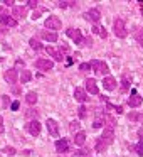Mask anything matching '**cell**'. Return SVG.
Masks as SVG:
<instances>
[{
	"instance_id": "6da1fadb",
	"label": "cell",
	"mask_w": 143,
	"mask_h": 157,
	"mask_svg": "<svg viewBox=\"0 0 143 157\" xmlns=\"http://www.w3.org/2000/svg\"><path fill=\"white\" fill-rule=\"evenodd\" d=\"M113 29H115V34L118 36V37H126V25H125V21H123L121 17L115 19Z\"/></svg>"
},
{
	"instance_id": "7a4b0ae2",
	"label": "cell",
	"mask_w": 143,
	"mask_h": 157,
	"mask_svg": "<svg viewBox=\"0 0 143 157\" xmlns=\"http://www.w3.org/2000/svg\"><path fill=\"white\" fill-rule=\"evenodd\" d=\"M91 68L94 69L96 75H108V66H106V63L99 61V59H93L91 61Z\"/></svg>"
},
{
	"instance_id": "3957f363",
	"label": "cell",
	"mask_w": 143,
	"mask_h": 157,
	"mask_svg": "<svg viewBox=\"0 0 143 157\" xmlns=\"http://www.w3.org/2000/svg\"><path fill=\"white\" fill-rule=\"evenodd\" d=\"M61 25H62L61 19L56 17V15H51V17L46 19V27H47L49 31H59V29H61Z\"/></svg>"
},
{
	"instance_id": "277c9868",
	"label": "cell",
	"mask_w": 143,
	"mask_h": 157,
	"mask_svg": "<svg viewBox=\"0 0 143 157\" xmlns=\"http://www.w3.org/2000/svg\"><path fill=\"white\" fill-rule=\"evenodd\" d=\"M66 34H68L69 37H71L72 41L76 42V44H81V42H84V37H82V34H81V31H79V29L69 27L68 31H66Z\"/></svg>"
},
{
	"instance_id": "5b68a950",
	"label": "cell",
	"mask_w": 143,
	"mask_h": 157,
	"mask_svg": "<svg viewBox=\"0 0 143 157\" xmlns=\"http://www.w3.org/2000/svg\"><path fill=\"white\" fill-rule=\"evenodd\" d=\"M35 68L41 69V71H49V69L54 68V63L49 61V59L41 58V59H37V61H35Z\"/></svg>"
},
{
	"instance_id": "8992f818",
	"label": "cell",
	"mask_w": 143,
	"mask_h": 157,
	"mask_svg": "<svg viewBox=\"0 0 143 157\" xmlns=\"http://www.w3.org/2000/svg\"><path fill=\"white\" fill-rule=\"evenodd\" d=\"M25 128H27V132L31 133V135H39L41 133V123L37 122V120H31V122L25 125Z\"/></svg>"
},
{
	"instance_id": "52a82bcc",
	"label": "cell",
	"mask_w": 143,
	"mask_h": 157,
	"mask_svg": "<svg viewBox=\"0 0 143 157\" xmlns=\"http://www.w3.org/2000/svg\"><path fill=\"white\" fill-rule=\"evenodd\" d=\"M84 17L88 19V21L94 22V24H98L99 19H101V12H99V9H89V10L84 14Z\"/></svg>"
},
{
	"instance_id": "ba28073f",
	"label": "cell",
	"mask_w": 143,
	"mask_h": 157,
	"mask_svg": "<svg viewBox=\"0 0 143 157\" xmlns=\"http://www.w3.org/2000/svg\"><path fill=\"white\" fill-rule=\"evenodd\" d=\"M46 125H47V130H49V133H51L52 137H57L59 135V127H57V122H56V120L47 118Z\"/></svg>"
},
{
	"instance_id": "9c48e42d",
	"label": "cell",
	"mask_w": 143,
	"mask_h": 157,
	"mask_svg": "<svg viewBox=\"0 0 143 157\" xmlns=\"http://www.w3.org/2000/svg\"><path fill=\"white\" fill-rule=\"evenodd\" d=\"M141 101H143V100H141V96H140V95H136V91L133 90V91H131V96L128 98V105L131 106V108H136V106H140V105H141Z\"/></svg>"
},
{
	"instance_id": "30bf717a",
	"label": "cell",
	"mask_w": 143,
	"mask_h": 157,
	"mask_svg": "<svg viewBox=\"0 0 143 157\" xmlns=\"http://www.w3.org/2000/svg\"><path fill=\"white\" fill-rule=\"evenodd\" d=\"M86 90H88L91 95H98V93H99L98 85H96V79L94 78H88V79H86Z\"/></svg>"
},
{
	"instance_id": "8fae6325",
	"label": "cell",
	"mask_w": 143,
	"mask_h": 157,
	"mask_svg": "<svg viewBox=\"0 0 143 157\" xmlns=\"http://www.w3.org/2000/svg\"><path fill=\"white\" fill-rule=\"evenodd\" d=\"M0 24L5 25V27H15L17 25V21L14 17H9V15H0Z\"/></svg>"
},
{
	"instance_id": "7c38bea8",
	"label": "cell",
	"mask_w": 143,
	"mask_h": 157,
	"mask_svg": "<svg viewBox=\"0 0 143 157\" xmlns=\"http://www.w3.org/2000/svg\"><path fill=\"white\" fill-rule=\"evenodd\" d=\"M101 139L105 140L108 145H109V144H113V140H115V132H113V128H105V130H103Z\"/></svg>"
},
{
	"instance_id": "4fadbf2b",
	"label": "cell",
	"mask_w": 143,
	"mask_h": 157,
	"mask_svg": "<svg viewBox=\"0 0 143 157\" xmlns=\"http://www.w3.org/2000/svg\"><path fill=\"white\" fill-rule=\"evenodd\" d=\"M103 86H105L108 91H113V90L116 88V79L113 78V76H106V78L103 79Z\"/></svg>"
},
{
	"instance_id": "5bb4252c",
	"label": "cell",
	"mask_w": 143,
	"mask_h": 157,
	"mask_svg": "<svg viewBox=\"0 0 143 157\" xmlns=\"http://www.w3.org/2000/svg\"><path fill=\"white\" fill-rule=\"evenodd\" d=\"M5 81H7L9 85H15V83H17V69H9V71L5 73Z\"/></svg>"
},
{
	"instance_id": "9a60e30c",
	"label": "cell",
	"mask_w": 143,
	"mask_h": 157,
	"mask_svg": "<svg viewBox=\"0 0 143 157\" xmlns=\"http://www.w3.org/2000/svg\"><path fill=\"white\" fill-rule=\"evenodd\" d=\"M74 98L78 100L79 103H84L86 100H88V95H86V91L82 88H76L74 90Z\"/></svg>"
},
{
	"instance_id": "2e32d148",
	"label": "cell",
	"mask_w": 143,
	"mask_h": 157,
	"mask_svg": "<svg viewBox=\"0 0 143 157\" xmlns=\"http://www.w3.org/2000/svg\"><path fill=\"white\" fill-rule=\"evenodd\" d=\"M68 149H69V145H68V142H66L64 139H59L57 142H56V150H57L59 154L68 152Z\"/></svg>"
},
{
	"instance_id": "e0dca14e",
	"label": "cell",
	"mask_w": 143,
	"mask_h": 157,
	"mask_svg": "<svg viewBox=\"0 0 143 157\" xmlns=\"http://www.w3.org/2000/svg\"><path fill=\"white\" fill-rule=\"evenodd\" d=\"M46 51H47V54H49V56H52V58H54L56 61H59V63H61L62 59H64V56H62L59 51H56L54 48H51V46H49V48H46Z\"/></svg>"
},
{
	"instance_id": "ac0fdd59",
	"label": "cell",
	"mask_w": 143,
	"mask_h": 157,
	"mask_svg": "<svg viewBox=\"0 0 143 157\" xmlns=\"http://www.w3.org/2000/svg\"><path fill=\"white\" fill-rule=\"evenodd\" d=\"M41 37H44L46 41H51V42H56L57 41V34L56 32H52V31H41Z\"/></svg>"
},
{
	"instance_id": "d6986e66",
	"label": "cell",
	"mask_w": 143,
	"mask_h": 157,
	"mask_svg": "<svg viewBox=\"0 0 143 157\" xmlns=\"http://www.w3.org/2000/svg\"><path fill=\"white\" fill-rule=\"evenodd\" d=\"M25 12H27L25 7H14V10H12V17L14 19H24Z\"/></svg>"
},
{
	"instance_id": "ffe728a7",
	"label": "cell",
	"mask_w": 143,
	"mask_h": 157,
	"mask_svg": "<svg viewBox=\"0 0 143 157\" xmlns=\"http://www.w3.org/2000/svg\"><path fill=\"white\" fill-rule=\"evenodd\" d=\"M103 125H105V112H103V115L98 113V117H96L94 122H93V127H94V128H101Z\"/></svg>"
},
{
	"instance_id": "44dd1931",
	"label": "cell",
	"mask_w": 143,
	"mask_h": 157,
	"mask_svg": "<svg viewBox=\"0 0 143 157\" xmlns=\"http://www.w3.org/2000/svg\"><path fill=\"white\" fill-rule=\"evenodd\" d=\"M84 142H86V133L84 132H78L74 135V144L76 145H84Z\"/></svg>"
},
{
	"instance_id": "7402d4cb",
	"label": "cell",
	"mask_w": 143,
	"mask_h": 157,
	"mask_svg": "<svg viewBox=\"0 0 143 157\" xmlns=\"http://www.w3.org/2000/svg\"><path fill=\"white\" fill-rule=\"evenodd\" d=\"M93 32H94V34H98V36H101L103 39H105L106 36H108L106 29H105V27H101V25H98V24H94V27H93Z\"/></svg>"
},
{
	"instance_id": "603a6c76",
	"label": "cell",
	"mask_w": 143,
	"mask_h": 157,
	"mask_svg": "<svg viewBox=\"0 0 143 157\" xmlns=\"http://www.w3.org/2000/svg\"><path fill=\"white\" fill-rule=\"evenodd\" d=\"M25 101H27L29 105H34V103L37 101V93H35V91H29L27 95H25Z\"/></svg>"
},
{
	"instance_id": "cb8c5ba5",
	"label": "cell",
	"mask_w": 143,
	"mask_h": 157,
	"mask_svg": "<svg viewBox=\"0 0 143 157\" xmlns=\"http://www.w3.org/2000/svg\"><path fill=\"white\" fill-rule=\"evenodd\" d=\"M135 39L138 41V44L143 48V29H141V27H136V31H135Z\"/></svg>"
},
{
	"instance_id": "d4e9b609",
	"label": "cell",
	"mask_w": 143,
	"mask_h": 157,
	"mask_svg": "<svg viewBox=\"0 0 143 157\" xmlns=\"http://www.w3.org/2000/svg\"><path fill=\"white\" fill-rule=\"evenodd\" d=\"M106 147H108V144H106L105 140H103L101 137H99V139H98V142H96V150H98V152H105V150H106Z\"/></svg>"
},
{
	"instance_id": "484cf974",
	"label": "cell",
	"mask_w": 143,
	"mask_h": 157,
	"mask_svg": "<svg viewBox=\"0 0 143 157\" xmlns=\"http://www.w3.org/2000/svg\"><path fill=\"white\" fill-rule=\"evenodd\" d=\"M31 79H32V73L27 71V69H24L22 75H20V81L22 83H27V81H31Z\"/></svg>"
},
{
	"instance_id": "4316f807",
	"label": "cell",
	"mask_w": 143,
	"mask_h": 157,
	"mask_svg": "<svg viewBox=\"0 0 143 157\" xmlns=\"http://www.w3.org/2000/svg\"><path fill=\"white\" fill-rule=\"evenodd\" d=\"M130 88V76L123 75V81H121V91H128Z\"/></svg>"
},
{
	"instance_id": "83f0119b",
	"label": "cell",
	"mask_w": 143,
	"mask_h": 157,
	"mask_svg": "<svg viewBox=\"0 0 143 157\" xmlns=\"http://www.w3.org/2000/svg\"><path fill=\"white\" fill-rule=\"evenodd\" d=\"M29 44H31V48H32V49H35V51H41V49H42L41 42H39L35 37H32L31 41H29Z\"/></svg>"
},
{
	"instance_id": "f1b7e54d",
	"label": "cell",
	"mask_w": 143,
	"mask_h": 157,
	"mask_svg": "<svg viewBox=\"0 0 143 157\" xmlns=\"http://www.w3.org/2000/svg\"><path fill=\"white\" fill-rule=\"evenodd\" d=\"M78 115H79V118H86V117H88V108H86L84 105H81L78 110Z\"/></svg>"
},
{
	"instance_id": "f546056e",
	"label": "cell",
	"mask_w": 143,
	"mask_h": 157,
	"mask_svg": "<svg viewBox=\"0 0 143 157\" xmlns=\"http://www.w3.org/2000/svg\"><path fill=\"white\" fill-rule=\"evenodd\" d=\"M37 115H39V112L37 110H27V112H25V117H29V118H35L37 120Z\"/></svg>"
},
{
	"instance_id": "4dcf8cb0",
	"label": "cell",
	"mask_w": 143,
	"mask_h": 157,
	"mask_svg": "<svg viewBox=\"0 0 143 157\" xmlns=\"http://www.w3.org/2000/svg\"><path fill=\"white\" fill-rule=\"evenodd\" d=\"M133 149H135V152L138 154V155H141V157H143V142H138L135 147H133Z\"/></svg>"
},
{
	"instance_id": "1f68e13d",
	"label": "cell",
	"mask_w": 143,
	"mask_h": 157,
	"mask_svg": "<svg viewBox=\"0 0 143 157\" xmlns=\"http://www.w3.org/2000/svg\"><path fill=\"white\" fill-rule=\"evenodd\" d=\"M69 130H71V132H76V133H78V132H79V123H78V122H71V125H69Z\"/></svg>"
},
{
	"instance_id": "d6a6232c",
	"label": "cell",
	"mask_w": 143,
	"mask_h": 157,
	"mask_svg": "<svg viewBox=\"0 0 143 157\" xmlns=\"http://www.w3.org/2000/svg\"><path fill=\"white\" fill-rule=\"evenodd\" d=\"M76 4V2H64V0H61V2H59V7H61V9H66V7H69V5H74Z\"/></svg>"
},
{
	"instance_id": "836d02e7",
	"label": "cell",
	"mask_w": 143,
	"mask_h": 157,
	"mask_svg": "<svg viewBox=\"0 0 143 157\" xmlns=\"http://www.w3.org/2000/svg\"><path fill=\"white\" fill-rule=\"evenodd\" d=\"M4 154H9V155H14V154H15V149H14V147H5V149H4Z\"/></svg>"
},
{
	"instance_id": "e575fe53",
	"label": "cell",
	"mask_w": 143,
	"mask_h": 157,
	"mask_svg": "<svg viewBox=\"0 0 143 157\" xmlns=\"http://www.w3.org/2000/svg\"><path fill=\"white\" fill-rule=\"evenodd\" d=\"M91 68V63H82L81 66H79V69H81V71H86V69H89Z\"/></svg>"
},
{
	"instance_id": "d590c367",
	"label": "cell",
	"mask_w": 143,
	"mask_h": 157,
	"mask_svg": "<svg viewBox=\"0 0 143 157\" xmlns=\"http://www.w3.org/2000/svg\"><path fill=\"white\" fill-rule=\"evenodd\" d=\"M27 4H29V7H31V9H35V7H37L39 2H37V0H29Z\"/></svg>"
},
{
	"instance_id": "8d00e7d4",
	"label": "cell",
	"mask_w": 143,
	"mask_h": 157,
	"mask_svg": "<svg viewBox=\"0 0 143 157\" xmlns=\"http://www.w3.org/2000/svg\"><path fill=\"white\" fill-rule=\"evenodd\" d=\"M84 46L91 48V46H93V39H91V37H84Z\"/></svg>"
},
{
	"instance_id": "74e56055",
	"label": "cell",
	"mask_w": 143,
	"mask_h": 157,
	"mask_svg": "<svg viewBox=\"0 0 143 157\" xmlns=\"http://www.w3.org/2000/svg\"><path fill=\"white\" fill-rule=\"evenodd\" d=\"M115 112H116V115H121V113H123V106H115Z\"/></svg>"
},
{
	"instance_id": "f35d334b",
	"label": "cell",
	"mask_w": 143,
	"mask_h": 157,
	"mask_svg": "<svg viewBox=\"0 0 143 157\" xmlns=\"http://www.w3.org/2000/svg\"><path fill=\"white\" fill-rule=\"evenodd\" d=\"M19 106H20V103H19V101H14V103L10 105V108H12V110H19Z\"/></svg>"
},
{
	"instance_id": "ab89813d",
	"label": "cell",
	"mask_w": 143,
	"mask_h": 157,
	"mask_svg": "<svg viewBox=\"0 0 143 157\" xmlns=\"http://www.w3.org/2000/svg\"><path fill=\"white\" fill-rule=\"evenodd\" d=\"M2 130H4V118L0 117V132H2Z\"/></svg>"
},
{
	"instance_id": "60d3db41",
	"label": "cell",
	"mask_w": 143,
	"mask_h": 157,
	"mask_svg": "<svg viewBox=\"0 0 143 157\" xmlns=\"http://www.w3.org/2000/svg\"><path fill=\"white\" fill-rule=\"evenodd\" d=\"M4 4H5V5H14V0H5Z\"/></svg>"
},
{
	"instance_id": "b9f144b4",
	"label": "cell",
	"mask_w": 143,
	"mask_h": 157,
	"mask_svg": "<svg viewBox=\"0 0 143 157\" xmlns=\"http://www.w3.org/2000/svg\"><path fill=\"white\" fill-rule=\"evenodd\" d=\"M138 137H140V139H143V127L138 130Z\"/></svg>"
}]
</instances>
